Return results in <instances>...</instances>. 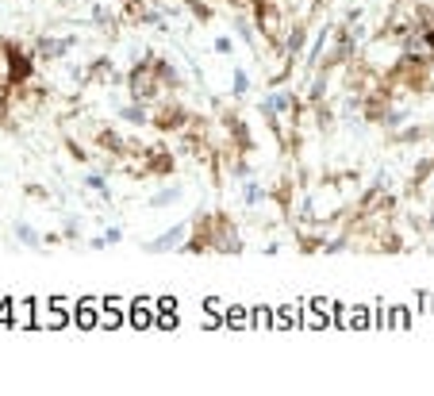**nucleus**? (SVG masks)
<instances>
[{
  "label": "nucleus",
  "mask_w": 434,
  "mask_h": 396,
  "mask_svg": "<svg viewBox=\"0 0 434 396\" xmlns=\"http://www.w3.org/2000/svg\"><path fill=\"white\" fill-rule=\"evenodd\" d=\"M261 196H265V193H261V185H242V200H246V204H261Z\"/></svg>",
  "instance_id": "obj_2"
},
{
  "label": "nucleus",
  "mask_w": 434,
  "mask_h": 396,
  "mask_svg": "<svg viewBox=\"0 0 434 396\" xmlns=\"http://www.w3.org/2000/svg\"><path fill=\"white\" fill-rule=\"evenodd\" d=\"M23 193H27L31 200H46V189H43V185H27V189H23Z\"/></svg>",
  "instance_id": "obj_3"
},
{
  "label": "nucleus",
  "mask_w": 434,
  "mask_h": 396,
  "mask_svg": "<svg viewBox=\"0 0 434 396\" xmlns=\"http://www.w3.org/2000/svg\"><path fill=\"white\" fill-rule=\"evenodd\" d=\"M15 235H20V243H27V246H39V235L31 231L27 224H15Z\"/></svg>",
  "instance_id": "obj_1"
}]
</instances>
